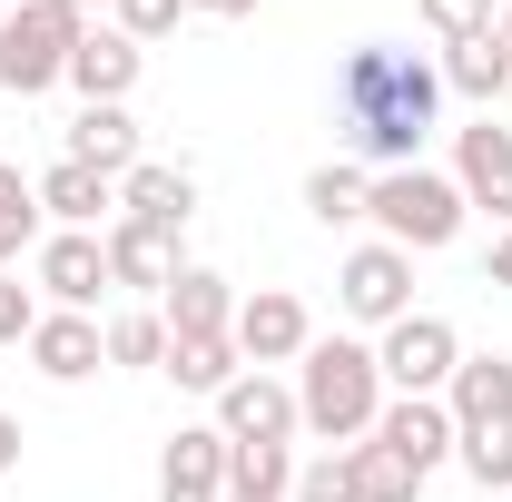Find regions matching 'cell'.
<instances>
[{
    "label": "cell",
    "instance_id": "8d00e7d4",
    "mask_svg": "<svg viewBox=\"0 0 512 502\" xmlns=\"http://www.w3.org/2000/svg\"><path fill=\"white\" fill-rule=\"evenodd\" d=\"M69 10H79V20H89V10H109V0H69Z\"/></svg>",
    "mask_w": 512,
    "mask_h": 502
},
{
    "label": "cell",
    "instance_id": "cb8c5ba5",
    "mask_svg": "<svg viewBox=\"0 0 512 502\" xmlns=\"http://www.w3.org/2000/svg\"><path fill=\"white\" fill-rule=\"evenodd\" d=\"M365 197H375V168L325 158L316 178H306V217H316V227H355V217H365Z\"/></svg>",
    "mask_w": 512,
    "mask_h": 502
},
{
    "label": "cell",
    "instance_id": "1f68e13d",
    "mask_svg": "<svg viewBox=\"0 0 512 502\" xmlns=\"http://www.w3.org/2000/svg\"><path fill=\"white\" fill-rule=\"evenodd\" d=\"M0 217H40V188H30L10 158H0Z\"/></svg>",
    "mask_w": 512,
    "mask_h": 502
},
{
    "label": "cell",
    "instance_id": "484cf974",
    "mask_svg": "<svg viewBox=\"0 0 512 502\" xmlns=\"http://www.w3.org/2000/svg\"><path fill=\"white\" fill-rule=\"evenodd\" d=\"M99 335H109V365H168V315H158V306L109 315Z\"/></svg>",
    "mask_w": 512,
    "mask_h": 502
},
{
    "label": "cell",
    "instance_id": "ffe728a7",
    "mask_svg": "<svg viewBox=\"0 0 512 502\" xmlns=\"http://www.w3.org/2000/svg\"><path fill=\"white\" fill-rule=\"evenodd\" d=\"M60 158L99 168V178H128L148 148H138V119H128V109H79V119H69V148H60Z\"/></svg>",
    "mask_w": 512,
    "mask_h": 502
},
{
    "label": "cell",
    "instance_id": "7402d4cb",
    "mask_svg": "<svg viewBox=\"0 0 512 502\" xmlns=\"http://www.w3.org/2000/svg\"><path fill=\"white\" fill-rule=\"evenodd\" d=\"M296 493V453L286 443H237L227 453V502H286Z\"/></svg>",
    "mask_w": 512,
    "mask_h": 502
},
{
    "label": "cell",
    "instance_id": "e0dca14e",
    "mask_svg": "<svg viewBox=\"0 0 512 502\" xmlns=\"http://www.w3.org/2000/svg\"><path fill=\"white\" fill-rule=\"evenodd\" d=\"M158 315H168V335H237V286L217 266H178V286L158 296Z\"/></svg>",
    "mask_w": 512,
    "mask_h": 502
},
{
    "label": "cell",
    "instance_id": "74e56055",
    "mask_svg": "<svg viewBox=\"0 0 512 502\" xmlns=\"http://www.w3.org/2000/svg\"><path fill=\"white\" fill-rule=\"evenodd\" d=\"M10 10H20V0H10Z\"/></svg>",
    "mask_w": 512,
    "mask_h": 502
},
{
    "label": "cell",
    "instance_id": "f1b7e54d",
    "mask_svg": "<svg viewBox=\"0 0 512 502\" xmlns=\"http://www.w3.org/2000/svg\"><path fill=\"white\" fill-rule=\"evenodd\" d=\"M414 10H424V30H434V40H483V30H493V20H503V10H493V0H414Z\"/></svg>",
    "mask_w": 512,
    "mask_h": 502
},
{
    "label": "cell",
    "instance_id": "2e32d148",
    "mask_svg": "<svg viewBox=\"0 0 512 502\" xmlns=\"http://www.w3.org/2000/svg\"><path fill=\"white\" fill-rule=\"evenodd\" d=\"M375 443H394L414 473H434V463L453 453V414H444V394H394V404L375 414Z\"/></svg>",
    "mask_w": 512,
    "mask_h": 502
},
{
    "label": "cell",
    "instance_id": "d590c367",
    "mask_svg": "<svg viewBox=\"0 0 512 502\" xmlns=\"http://www.w3.org/2000/svg\"><path fill=\"white\" fill-rule=\"evenodd\" d=\"M493 40H503V50H512V10H503V20H493Z\"/></svg>",
    "mask_w": 512,
    "mask_h": 502
},
{
    "label": "cell",
    "instance_id": "5b68a950",
    "mask_svg": "<svg viewBox=\"0 0 512 502\" xmlns=\"http://www.w3.org/2000/svg\"><path fill=\"white\" fill-rule=\"evenodd\" d=\"M375 365H384V394H444L453 365H463V335H453L444 315H394Z\"/></svg>",
    "mask_w": 512,
    "mask_h": 502
},
{
    "label": "cell",
    "instance_id": "9a60e30c",
    "mask_svg": "<svg viewBox=\"0 0 512 502\" xmlns=\"http://www.w3.org/2000/svg\"><path fill=\"white\" fill-rule=\"evenodd\" d=\"M30 365H40L50 384L99 375V365H109V335H99V315H69V306H50L40 325H30Z\"/></svg>",
    "mask_w": 512,
    "mask_h": 502
},
{
    "label": "cell",
    "instance_id": "836d02e7",
    "mask_svg": "<svg viewBox=\"0 0 512 502\" xmlns=\"http://www.w3.org/2000/svg\"><path fill=\"white\" fill-rule=\"evenodd\" d=\"M0 473H20V424H10V404H0Z\"/></svg>",
    "mask_w": 512,
    "mask_h": 502
},
{
    "label": "cell",
    "instance_id": "ac0fdd59",
    "mask_svg": "<svg viewBox=\"0 0 512 502\" xmlns=\"http://www.w3.org/2000/svg\"><path fill=\"white\" fill-rule=\"evenodd\" d=\"M30 188H40V217H60V227H99V217L119 207V178H99V168H79V158H50Z\"/></svg>",
    "mask_w": 512,
    "mask_h": 502
},
{
    "label": "cell",
    "instance_id": "4dcf8cb0",
    "mask_svg": "<svg viewBox=\"0 0 512 502\" xmlns=\"http://www.w3.org/2000/svg\"><path fill=\"white\" fill-rule=\"evenodd\" d=\"M30 325H40V296L0 266V345H30Z\"/></svg>",
    "mask_w": 512,
    "mask_h": 502
},
{
    "label": "cell",
    "instance_id": "8fae6325",
    "mask_svg": "<svg viewBox=\"0 0 512 502\" xmlns=\"http://www.w3.org/2000/svg\"><path fill=\"white\" fill-rule=\"evenodd\" d=\"M138 69H148V50L128 40L119 20H109V30L89 20V30H79V50H69V89H79L89 109H128V89H138Z\"/></svg>",
    "mask_w": 512,
    "mask_h": 502
},
{
    "label": "cell",
    "instance_id": "d6986e66",
    "mask_svg": "<svg viewBox=\"0 0 512 502\" xmlns=\"http://www.w3.org/2000/svg\"><path fill=\"white\" fill-rule=\"evenodd\" d=\"M119 217H148V227H188L197 217V178L168 168V158H138L119 178Z\"/></svg>",
    "mask_w": 512,
    "mask_h": 502
},
{
    "label": "cell",
    "instance_id": "52a82bcc",
    "mask_svg": "<svg viewBox=\"0 0 512 502\" xmlns=\"http://www.w3.org/2000/svg\"><path fill=\"white\" fill-rule=\"evenodd\" d=\"M453 188H463V207H483L493 227H512V128H493V109L473 128H453Z\"/></svg>",
    "mask_w": 512,
    "mask_h": 502
},
{
    "label": "cell",
    "instance_id": "603a6c76",
    "mask_svg": "<svg viewBox=\"0 0 512 502\" xmlns=\"http://www.w3.org/2000/svg\"><path fill=\"white\" fill-rule=\"evenodd\" d=\"M444 89H463V99L493 109V99L512 89V50L493 40V30H483V40H453V50H444Z\"/></svg>",
    "mask_w": 512,
    "mask_h": 502
},
{
    "label": "cell",
    "instance_id": "9c48e42d",
    "mask_svg": "<svg viewBox=\"0 0 512 502\" xmlns=\"http://www.w3.org/2000/svg\"><path fill=\"white\" fill-rule=\"evenodd\" d=\"M306 345H316V315L296 306L286 286H256V296H237V355H247L256 375H266V365H296Z\"/></svg>",
    "mask_w": 512,
    "mask_h": 502
},
{
    "label": "cell",
    "instance_id": "6da1fadb",
    "mask_svg": "<svg viewBox=\"0 0 512 502\" xmlns=\"http://www.w3.org/2000/svg\"><path fill=\"white\" fill-rule=\"evenodd\" d=\"M434 109H444V69L424 50H394V40H355L345 50V69H335V128H345V148L375 178L384 168H414Z\"/></svg>",
    "mask_w": 512,
    "mask_h": 502
},
{
    "label": "cell",
    "instance_id": "30bf717a",
    "mask_svg": "<svg viewBox=\"0 0 512 502\" xmlns=\"http://www.w3.org/2000/svg\"><path fill=\"white\" fill-rule=\"evenodd\" d=\"M178 237H188V227H148V217H109V237H99V247H109V286H138V296H168V286H178V266H188V256H178Z\"/></svg>",
    "mask_w": 512,
    "mask_h": 502
},
{
    "label": "cell",
    "instance_id": "7a4b0ae2",
    "mask_svg": "<svg viewBox=\"0 0 512 502\" xmlns=\"http://www.w3.org/2000/svg\"><path fill=\"white\" fill-rule=\"evenodd\" d=\"M384 414V365L375 345H355V335H316L306 355H296V424L325 443H365Z\"/></svg>",
    "mask_w": 512,
    "mask_h": 502
},
{
    "label": "cell",
    "instance_id": "8992f818",
    "mask_svg": "<svg viewBox=\"0 0 512 502\" xmlns=\"http://www.w3.org/2000/svg\"><path fill=\"white\" fill-rule=\"evenodd\" d=\"M30 276H40V296H50V306L89 315L99 296H109V247H99V227H60V237H40Z\"/></svg>",
    "mask_w": 512,
    "mask_h": 502
},
{
    "label": "cell",
    "instance_id": "277c9868",
    "mask_svg": "<svg viewBox=\"0 0 512 502\" xmlns=\"http://www.w3.org/2000/svg\"><path fill=\"white\" fill-rule=\"evenodd\" d=\"M79 10L69 0H20L10 20H0V89L10 99H40V89H60L69 79V50H79Z\"/></svg>",
    "mask_w": 512,
    "mask_h": 502
},
{
    "label": "cell",
    "instance_id": "44dd1931",
    "mask_svg": "<svg viewBox=\"0 0 512 502\" xmlns=\"http://www.w3.org/2000/svg\"><path fill=\"white\" fill-rule=\"evenodd\" d=\"M158 375H178L188 394H227L247 375V355H237V335H168V365Z\"/></svg>",
    "mask_w": 512,
    "mask_h": 502
},
{
    "label": "cell",
    "instance_id": "4fadbf2b",
    "mask_svg": "<svg viewBox=\"0 0 512 502\" xmlns=\"http://www.w3.org/2000/svg\"><path fill=\"white\" fill-rule=\"evenodd\" d=\"M217 434H227V443H286V434H306V424H296V384L237 375L227 394H217Z\"/></svg>",
    "mask_w": 512,
    "mask_h": 502
},
{
    "label": "cell",
    "instance_id": "7c38bea8",
    "mask_svg": "<svg viewBox=\"0 0 512 502\" xmlns=\"http://www.w3.org/2000/svg\"><path fill=\"white\" fill-rule=\"evenodd\" d=\"M227 453L237 443L217 424H178L168 453H158V502H227Z\"/></svg>",
    "mask_w": 512,
    "mask_h": 502
},
{
    "label": "cell",
    "instance_id": "f546056e",
    "mask_svg": "<svg viewBox=\"0 0 512 502\" xmlns=\"http://www.w3.org/2000/svg\"><path fill=\"white\" fill-rule=\"evenodd\" d=\"M109 10H119L128 40L148 50V40H168V30H178V10H188V0H109Z\"/></svg>",
    "mask_w": 512,
    "mask_h": 502
},
{
    "label": "cell",
    "instance_id": "e575fe53",
    "mask_svg": "<svg viewBox=\"0 0 512 502\" xmlns=\"http://www.w3.org/2000/svg\"><path fill=\"white\" fill-rule=\"evenodd\" d=\"M188 10H207V20H247L256 0H188Z\"/></svg>",
    "mask_w": 512,
    "mask_h": 502
},
{
    "label": "cell",
    "instance_id": "ba28073f",
    "mask_svg": "<svg viewBox=\"0 0 512 502\" xmlns=\"http://www.w3.org/2000/svg\"><path fill=\"white\" fill-rule=\"evenodd\" d=\"M335 296H345V315L355 325H394V315H414V256L404 247H355L345 256V276H335Z\"/></svg>",
    "mask_w": 512,
    "mask_h": 502
},
{
    "label": "cell",
    "instance_id": "4316f807",
    "mask_svg": "<svg viewBox=\"0 0 512 502\" xmlns=\"http://www.w3.org/2000/svg\"><path fill=\"white\" fill-rule=\"evenodd\" d=\"M453 463H463L483 493H512V424H503V434H463V443H453Z\"/></svg>",
    "mask_w": 512,
    "mask_h": 502
},
{
    "label": "cell",
    "instance_id": "3957f363",
    "mask_svg": "<svg viewBox=\"0 0 512 502\" xmlns=\"http://www.w3.org/2000/svg\"><path fill=\"white\" fill-rule=\"evenodd\" d=\"M365 217L384 227V247L434 256V247H453V237H463V217H473V207H463V188H453L444 168H424V158H414V168H384V178H375Z\"/></svg>",
    "mask_w": 512,
    "mask_h": 502
},
{
    "label": "cell",
    "instance_id": "5bb4252c",
    "mask_svg": "<svg viewBox=\"0 0 512 502\" xmlns=\"http://www.w3.org/2000/svg\"><path fill=\"white\" fill-rule=\"evenodd\" d=\"M444 414H453V443L463 434H503L512 424V355H463L444 384Z\"/></svg>",
    "mask_w": 512,
    "mask_h": 502
},
{
    "label": "cell",
    "instance_id": "d6a6232c",
    "mask_svg": "<svg viewBox=\"0 0 512 502\" xmlns=\"http://www.w3.org/2000/svg\"><path fill=\"white\" fill-rule=\"evenodd\" d=\"M483 286H512V227L493 237V266H483Z\"/></svg>",
    "mask_w": 512,
    "mask_h": 502
},
{
    "label": "cell",
    "instance_id": "83f0119b",
    "mask_svg": "<svg viewBox=\"0 0 512 502\" xmlns=\"http://www.w3.org/2000/svg\"><path fill=\"white\" fill-rule=\"evenodd\" d=\"M286 502H365L355 493V453H316V463H296V493Z\"/></svg>",
    "mask_w": 512,
    "mask_h": 502
},
{
    "label": "cell",
    "instance_id": "d4e9b609",
    "mask_svg": "<svg viewBox=\"0 0 512 502\" xmlns=\"http://www.w3.org/2000/svg\"><path fill=\"white\" fill-rule=\"evenodd\" d=\"M345 453H355V493H365V502H414V493H424V473H414L394 443L365 434V443H345Z\"/></svg>",
    "mask_w": 512,
    "mask_h": 502
}]
</instances>
